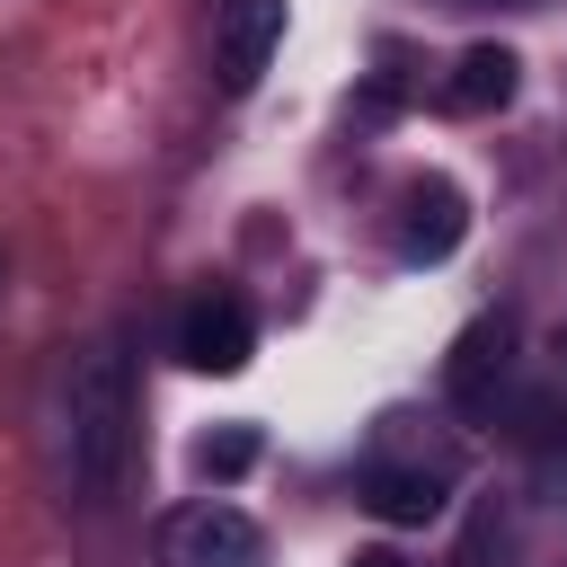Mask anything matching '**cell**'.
Here are the masks:
<instances>
[{
  "mask_svg": "<svg viewBox=\"0 0 567 567\" xmlns=\"http://www.w3.org/2000/svg\"><path fill=\"white\" fill-rule=\"evenodd\" d=\"M53 452H62V487L80 505H106L133 452V372L124 346H89L62 372V416H53Z\"/></svg>",
  "mask_w": 567,
  "mask_h": 567,
  "instance_id": "cell-1",
  "label": "cell"
},
{
  "mask_svg": "<svg viewBox=\"0 0 567 567\" xmlns=\"http://www.w3.org/2000/svg\"><path fill=\"white\" fill-rule=\"evenodd\" d=\"M159 567H266V532L230 496H195L159 514Z\"/></svg>",
  "mask_w": 567,
  "mask_h": 567,
  "instance_id": "cell-2",
  "label": "cell"
},
{
  "mask_svg": "<svg viewBox=\"0 0 567 567\" xmlns=\"http://www.w3.org/2000/svg\"><path fill=\"white\" fill-rule=\"evenodd\" d=\"M514 390V310H478L443 354V399L461 416H496Z\"/></svg>",
  "mask_w": 567,
  "mask_h": 567,
  "instance_id": "cell-3",
  "label": "cell"
},
{
  "mask_svg": "<svg viewBox=\"0 0 567 567\" xmlns=\"http://www.w3.org/2000/svg\"><path fill=\"white\" fill-rule=\"evenodd\" d=\"M275 44H284V0H221L213 9V80L230 97H248L266 80Z\"/></svg>",
  "mask_w": 567,
  "mask_h": 567,
  "instance_id": "cell-4",
  "label": "cell"
},
{
  "mask_svg": "<svg viewBox=\"0 0 567 567\" xmlns=\"http://www.w3.org/2000/svg\"><path fill=\"white\" fill-rule=\"evenodd\" d=\"M177 354H186L195 372H239V363L257 354V319H248V301H239V292H204V301H186V319H177Z\"/></svg>",
  "mask_w": 567,
  "mask_h": 567,
  "instance_id": "cell-5",
  "label": "cell"
},
{
  "mask_svg": "<svg viewBox=\"0 0 567 567\" xmlns=\"http://www.w3.org/2000/svg\"><path fill=\"white\" fill-rule=\"evenodd\" d=\"M461 230H470V204H461L452 177H416V186L399 195V257H408V266H443V257L461 248Z\"/></svg>",
  "mask_w": 567,
  "mask_h": 567,
  "instance_id": "cell-6",
  "label": "cell"
},
{
  "mask_svg": "<svg viewBox=\"0 0 567 567\" xmlns=\"http://www.w3.org/2000/svg\"><path fill=\"white\" fill-rule=\"evenodd\" d=\"M354 496H363L381 523H434L443 496H452V478H443L434 461H363Z\"/></svg>",
  "mask_w": 567,
  "mask_h": 567,
  "instance_id": "cell-7",
  "label": "cell"
},
{
  "mask_svg": "<svg viewBox=\"0 0 567 567\" xmlns=\"http://www.w3.org/2000/svg\"><path fill=\"white\" fill-rule=\"evenodd\" d=\"M514 89H523V62H514V44H461L434 97H443L452 115H496Z\"/></svg>",
  "mask_w": 567,
  "mask_h": 567,
  "instance_id": "cell-8",
  "label": "cell"
},
{
  "mask_svg": "<svg viewBox=\"0 0 567 567\" xmlns=\"http://www.w3.org/2000/svg\"><path fill=\"white\" fill-rule=\"evenodd\" d=\"M248 461H257V425H221V434L195 443V478H213V487H230Z\"/></svg>",
  "mask_w": 567,
  "mask_h": 567,
  "instance_id": "cell-9",
  "label": "cell"
},
{
  "mask_svg": "<svg viewBox=\"0 0 567 567\" xmlns=\"http://www.w3.org/2000/svg\"><path fill=\"white\" fill-rule=\"evenodd\" d=\"M452 567H505V523H496V514H478V523L461 532V549H452Z\"/></svg>",
  "mask_w": 567,
  "mask_h": 567,
  "instance_id": "cell-10",
  "label": "cell"
},
{
  "mask_svg": "<svg viewBox=\"0 0 567 567\" xmlns=\"http://www.w3.org/2000/svg\"><path fill=\"white\" fill-rule=\"evenodd\" d=\"M346 567H408V558H399V549H354Z\"/></svg>",
  "mask_w": 567,
  "mask_h": 567,
  "instance_id": "cell-11",
  "label": "cell"
},
{
  "mask_svg": "<svg viewBox=\"0 0 567 567\" xmlns=\"http://www.w3.org/2000/svg\"><path fill=\"white\" fill-rule=\"evenodd\" d=\"M558 354H567V337H558Z\"/></svg>",
  "mask_w": 567,
  "mask_h": 567,
  "instance_id": "cell-12",
  "label": "cell"
}]
</instances>
